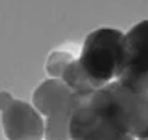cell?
<instances>
[{"label":"cell","mask_w":148,"mask_h":140,"mask_svg":"<svg viewBox=\"0 0 148 140\" xmlns=\"http://www.w3.org/2000/svg\"><path fill=\"white\" fill-rule=\"evenodd\" d=\"M125 53V33L116 28L101 27L85 38L77 58L88 76L104 87L117 77Z\"/></svg>","instance_id":"cell-1"},{"label":"cell","mask_w":148,"mask_h":140,"mask_svg":"<svg viewBox=\"0 0 148 140\" xmlns=\"http://www.w3.org/2000/svg\"><path fill=\"white\" fill-rule=\"evenodd\" d=\"M86 99L73 93L61 79L39 85L32 94V105L45 118V140H71V120Z\"/></svg>","instance_id":"cell-2"},{"label":"cell","mask_w":148,"mask_h":140,"mask_svg":"<svg viewBox=\"0 0 148 140\" xmlns=\"http://www.w3.org/2000/svg\"><path fill=\"white\" fill-rule=\"evenodd\" d=\"M92 99L125 134L136 140L148 138V93H134L112 81Z\"/></svg>","instance_id":"cell-3"},{"label":"cell","mask_w":148,"mask_h":140,"mask_svg":"<svg viewBox=\"0 0 148 140\" xmlns=\"http://www.w3.org/2000/svg\"><path fill=\"white\" fill-rule=\"evenodd\" d=\"M116 81L134 93H148V19L125 33L124 61Z\"/></svg>","instance_id":"cell-4"},{"label":"cell","mask_w":148,"mask_h":140,"mask_svg":"<svg viewBox=\"0 0 148 140\" xmlns=\"http://www.w3.org/2000/svg\"><path fill=\"white\" fill-rule=\"evenodd\" d=\"M1 125L8 140H42L45 121L34 105L1 91Z\"/></svg>","instance_id":"cell-5"},{"label":"cell","mask_w":148,"mask_h":140,"mask_svg":"<svg viewBox=\"0 0 148 140\" xmlns=\"http://www.w3.org/2000/svg\"><path fill=\"white\" fill-rule=\"evenodd\" d=\"M70 134L71 140H136L120 130L92 98L75 111Z\"/></svg>","instance_id":"cell-6"},{"label":"cell","mask_w":148,"mask_h":140,"mask_svg":"<svg viewBox=\"0 0 148 140\" xmlns=\"http://www.w3.org/2000/svg\"><path fill=\"white\" fill-rule=\"evenodd\" d=\"M61 80L73 93H76L82 98H92L97 91L103 89L88 76V73L82 70L77 59H73L67 66Z\"/></svg>","instance_id":"cell-7"},{"label":"cell","mask_w":148,"mask_h":140,"mask_svg":"<svg viewBox=\"0 0 148 140\" xmlns=\"http://www.w3.org/2000/svg\"><path fill=\"white\" fill-rule=\"evenodd\" d=\"M72 54H70L68 51H63V50H56L53 51L49 55L45 64L47 68V72L49 73L53 79H62L64 70L71 62L73 61Z\"/></svg>","instance_id":"cell-8"},{"label":"cell","mask_w":148,"mask_h":140,"mask_svg":"<svg viewBox=\"0 0 148 140\" xmlns=\"http://www.w3.org/2000/svg\"><path fill=\"white\" fill-rule=\"evenodd\" d=\"M138 140H148V138H144V139H138Z\"/></svg>","instance_id":"cell-9"}]
</instances>
